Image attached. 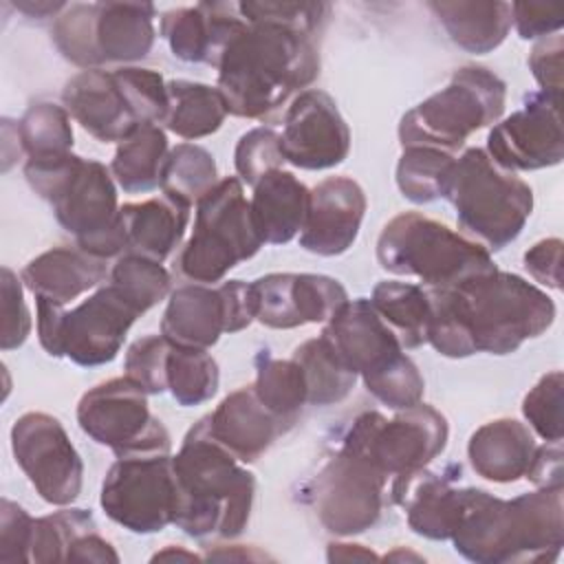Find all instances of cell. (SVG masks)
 <instances>
[{
    "instance_id": "obj_43",
    "label": "cell",
    "mask_w": 564,
    "mask_h": 564,
    "mask_svg": "<svg viewBox=\"0 0 564 564\" xmlns=\"http://www.w3.org/2000/svg\"><path fill=\"white\" fill-rule=\"evenodd\" d=\"M139 123H159L167 110V82L154 68L119 66L112 70Z\"/></svg>"
},
{
    "instance_id": "obj_39",
    "label": "cell",
    "mask_w": 564,
    "mask_h": 564,
    "mask_svg": "<svg viewBox=\"0 0 564 564\" xmlns=\"http://www.w3.org/2000/svg\"><path fill=\"white\" fill-rule=\"evenodd\" d=\"M167 392L183 408L209 401L220 381L216 359L203 348L170 344L167 355Z\"/></svg>"
},
{
    "instance_id": "obj_46",
    "label": "cell",
    "mask_w": 564,
    "mask_h": 564,
    "mask_svg": "<svg viewBox=\"0 0 564 564\" xmlns=\"http://www.w3.org/2000/svg\"><path fill=\"white\" fill-rule=\"evenodd\" d=\"M284 163L280 150V134L273 128H251L245 132L234 150V167L242 185H256L264 174L280 170Z\"/></svg>"
},
{
    "instance_id": "obj_2",
    "label": "cell",
    "mask_w": 564,
    "mask_h": 564,
    "mask_svg": "<svg viewBox=\"0 0 564 564\" xmlns=\"http://www.w3.org/2000/svg\"><path fill=\"white\" fill-rule=\"evenodd\" d=\"M216 68V88L229 115L262 121L317 79L319 53L311 35L273 22H247Z\"/></svg>"
},
{
    "instance_id": "obj_3",
    "label": "cell",
    "mask_w": 564,
    "mask_h": 564,
    "mask_svg": "<svg viewBox=\"0 0 564 564\" xmlns=\"http://www.w3.org/2000/svg\"><path fill=\"white\" fill-rule=\"evenodd\" d=\"M449 540L456 553L476 564L555 562L564 546V487H538L511 500L467 487Z\"/></svg>"
},
{
    "instance_id": "obj_48",
    "label": "cell",
    "mask_w": 564,
    "mask_h": 564,
    "mask_svg": "<svg viewBox=\"0 0 564 564\" xmlns=\"http://www.w3.org/2000/svg\"><path fill=\"white\" fill-rule=\"evenodd\" d=\"M364 386L377 401H381L390 410H405L410 405H416L421 403L425 392L423 375L408 355H403L394 366H390L386 372Z\"/></svg>"
},
{
    "instance_id": "obj_29",
    "label": "cell",
    "mask_w": 564,
    "mask_h": 564,
    "mask_svg": "<svg viewBox=\"0 0 564 564\" xmlns=\"http://www.w3.org/2000/svg\"><path fill=\"white\" fill-rule=\"evenodd\" d=\"M311 189L286 170L264 174L249 200L253 227L262 245H286L304 227Z\"/></svg>"
},
{
    "instance_id": "obj_15",
    "label": "cell",
    "mask_w": 564,
    "mask_h": 564,
    "mask_svg": "<svg viewBox=\"0 0 564 564\" xmlns=\"http://www.w3.org/2000/svg\"><path fill=\"white\" fill-rule=\"evenodd\" d=\"M256 322L251 282L223 280L212 284H181L170 293L161 319V335L185 348H212L220 335H231Z\"/></svg>"
},
{
    "instance_id": "obj_11",
    "label": "cell",
    "mask_w": 564,
    "mask_h": 564,
    "mask_svg": "<svg viewBox=\"0 0 564 564\" xmlns=\"http://www.w3.org/2000/svg\"><path fill=\"white\" fill-rule=\"evenodd\" d=\"M156 7L150 2H75L51 26L64 59L88 70L134 64L154 46Z\"/></svg>"
},
{
    "instance_id": "obj_40",
    "label": "cell",
    "mask_w": 564,
    "mask_h": 564,
    "mask_svg": "<svg viewBox=\"0 0 564 564\" xmlns=\"http://www.w3.org/2000/svg\"><path fill=\"white\" fill-rule=\"evenodd\" d=\"M18 141L26 159L64 154L73 150L70 115L64 106L53 101H35L20 117Z\"/></svg>"
},
{
    "instance_id": "obj_19",
    "label": "cell",
    "mask_w": 564,
    "mask_h": 564,
    "mask_svg": "<svg viewBox=\"0 0 564 564\" xmlns=\"http://www.w3.org/2000/svg\"><path fill=\"white\" fill-rule=\"evenodd\" d=\"M280 150L284 163L308 172L344 163L350 152V128L328 93L306 88L293 97L284 112Z\"/></svg>"
},
{
    "instance_id": "obj_30",
    "label": "cell",
    "mask_w": 564,
    "mask_h": 564,
    "mask_svg": "<svg viewBox=\"0 0 564 564\" xmlns=\"http://www.w3.org/2000/svg\"><path fill=\"white\" fill-rule=\"evenodd\" d=\"M189 220V207L163 196L121 205V231L126 253L165 262L181 245Z\"/></svg>"
},
{
    "instance_id": "obj_12",
    "label": "cell",
    "mask_w": 564,
    "mask_h": 564,
    "mask_svg": "<svg viewBox=\"0 0 564 564\" xmlns=\"http://www.w3.org/2000/svg\"><path fill=\"white\" fill-rule=\"evenodd\" d=\"M260 247L245 185L238 176H225L196 203L194 231L176 264L183 278L216 284L234 267L253 258Z\"/></svg>"
},
{
    "instance_id": "obj_7",
    "label": "cell",
    "mask_w": 564,
    "mask_h": 564,
    "mask_svg": "<svg viewBox=\"0 0 564 564\" xmlns=\"http://www.w3.org/2000/svg\"><path fill=\"white\" fill-rule=\"evenodd\" d=\"M377 262L388 273L419 278L425 289L454 286L496 267L480 242L421 212L397 214L383 225Z\"/></svg>"
},
{
    "instance_id": "obj_6",
    "label": "cell",
    "mask_w": 564,
    "mask_h": 564,
    "mask_svg": "<svg viewBox=\"0 0 564 564\" xmlns=\"http://www.w3.org/2000/svg\"><path fill=\"white\" fill-rule=\"evenodd\" d=\"M445 200L456 209L463 234L487 251L511 245L533 212L529 183L494 163L482 148H467L456 156Z\"/></svg>"
},
{
    "instance_id": "obj_27",
    "label": "cell",
    "mask_w": 564,
    "mask_h": 564,
    "mask_svg": "<svg viewBox=\"0 0 564 564\" xmlns=\"http://www.w3.org/2000/svg\"><path fill=\"white\" fill-rule=\"evenodd\" d=\"M24 286L40 300L66 306L99 289L110 278L108 260L79 247H53L35 256L20 273Z\"/></svg>"
},
{
    "instance_id": "obj_35",
    "label": "cell",
    "mask_w": 564,
    "mask_h": 564,
    "mask_svg": "<svg viewBox=\"0 0 564 564\" xmlns=\"http://www.w3.org/2000/svg\"><path fill=\"white\" fill-rule=\"evenodd\" d=\"M291 357L304 372L308 405L339 403L355 388L357 375L344 366L322 335L300 344Z\"/></svg>"
},
{
    "instance_id": "obj_47",
    "label": "cell",
    "mask_w": 564,
    "mask_h": 564,
    "mask_svg": "<svg viewBox=\"0 0 564 564\" xmlns=\"http://www.w3.org/2000/svg\"><path fill=\"white\" fill-rule=\"evenodd\" d=\"M170 341L163 335H143L130 344L123 359V375L148 394L167 392Z\"/></svg>"
},
{
    "instance_id": "obj_32",
    "label": "cell",
    "mask_w": 564,
    "mask_h": 564,
    "mask_svg": "<svg viewBox=\"0 0 564 564\" xmlns=\"http://www.w3.org/2000/svg\"><path fill=\"white\" fill-rule=\"evenodd\" d=\"M227 104L216 86L189 79L167 82V110L161 121L167 132L194 141L214 134L227 119Z\"/></svg>"
},
{
    "instance_id": "obj_1",
    "label": "cell",
    "mask_w": 564,
    "mask_h": 564,
    "mask_svg": "<svg viewBox=\"0 0 564 564\" xmlns=\"http://www.w3.org/2000/svg\"><path fill=\"white\" fill-rule=\"evenodd\" d=\"M427 344L449 359L516 352L527 339L546 333L557 313L546 291L498 267L454 286L427 289Z\"/></svg>"
},
{
    "instance_id": "obj_26",
    "label": "cell",
    "mask_w": 564,
    "mask_h": 564,
    "mask_svg": "<svg viewBox=\"0 0 564 564\" xmlns=\"http://www.w3.org/2000/svg\"><path fill=\"white\" fill-rule=\"evenodd\" d=\"M207 423L212 436L240 463H256L286 432V425L258 399L253 386L229 392L207 414Z\"/></svg>"
},
{
    "instance_id": "obj_4",
    "label": "cell",
    "mask_w": 564,
    "mask_h": 564,
    "mask_svg": "<svg viewBox=\"0 0 564 564\" xmlns=\"http://www.w3.org/2000/svg\"><path fill=\"white\" fill-rule=\"evenodd\" d=\"M176 482L174 524L189 538H238L251 518L256 478L209 432L207 414L172 456Z\"/></svg>"
},
{
    "instance_id": "obj_44",
    "label": "cell",
    "mask_w": 564,
    "mask_h": 564,
    "mask_svg": "<svg viewBox=\"0 0 564 564\" xmlns=\"http://www.w3.org/2000/svg\"><path fill=\"white\" fill-rule=\"evenodd\" d=\"M562 370H551L538 379V383L522 399V414L529 421L533 434L542 441L560 443L564 434L562 423Z\"/></svg>"
},
{
    "instance_id": "obj_41",
    "label": "cell",
    "mask_w": 564,
    "mask_h": 564,
    "mask_svg": "<svg viewBox=\"0 0 564 564\" xmlns=\"http://www.w3.org/2000/svg\"><path fill=\"white\" fill-rule=\"evenodd\" d=\"M93 529H97V524L88 509H59L35 518L31 562H66L73 542Z\"/></svg>"
},
{
    "instance_id": "obj_14",
    "label": "cell",
    "mask_w": 564,
    "mask_h": 564,
    "mask_svg": "<svg viewBox=\"0 0 564 564\" xmlns=\"http://www.w3.org/2000/svg\"><path fill=\"white\" fill-rule=\"evenodd\" d=\"M77 423L95 443L115 456L130 452H172V438L161 419L152 416L148 392L126 375L86 390L77 403Z\"/></svg>"
},
{
    "instance_id": "obj_31",
    "label": "cell",
    "mask_w": 564,
    "mask_h": 564,
    "mask_svg": "<svg viewBox=\"0 0 564 564\" xmlns=\"http://www.w3.org/2000/svg\"><path fill=\"white\" fill-rule=\"evenodd\" d=\"M427 7L438 18L447 37L474 55L496 51L511 29V2L458 0L430 2Z\"/></svg>"
},
{
    "instance_id": "obj_13",
    "label": "cell",
    "mask_w": 564,
    "mask_h": 564,
    "mask_svg": "<svg viewBox=\"0 0 564 564\" xmlns=\"http://www.w3.org/2000/svg\"><path fill=\"white\" fill-rule=\"evenodd\" d=\"M104 513L119 527L150 535L174 524L176 482L172 452H130L106 471L99 496Z\"/></svg>"
},
{
    "instance_id": "obj_38",
    "label": "cell",
    "mask_w": 564,
    "mask_h": 564,
    "mask_svg": "<svg viewBox=\"0 0 564 564\" xmlns=\"http://www.w3.org/2000/svg\"><path fill=\"white\" fill-rule=\"evenodd\" d=\"M218 181V167L209 150L196 143H178L167 154L161 189L167 198L192 207Z\"/></svg>"
},
{
    "instance_id": "obj_52",
    "label": "cell",
    "mask_w": 564,
    "mask_h": 564,
    "mask_svg": "<svg viewBox=\"0 0 564 564\" xmlns=\"http://www.w3.org/2000/svg\"><path fill=\"white\" fill-rule=\"evenodd\" d=\"M511 24L522 40H538L560 33L564 26V7L544 2H511Z\"/></svg>"
},
{
    "instance_id": "obj_55",
    "label": "cell",
    "mask_w": 564,
    "mask_h": 564,
    "mask_svg": "<svg viewBox=\"0 0 564 564\" xmlns=\"http://www.w3.org/2000/svg\"><path fill=\"white\" fill-rule=\"evenodd\" d=\"M66 562H112V564H117L119 555L112 549V544L108 540H104L97 533V529H93L73 542Z\"/></svg>"
},
{
    "instance_id": "obj_34",
    "label": "cell",
    "mask_w": 564,
    "mask_h": 564,
    "mask_svg": "<svg viewBox=\"0 0 564 564\" xmlns=\"http://www.w3.org/2000/svg\"><path fill=\"white\" fill-rule=\"evenodd\" d=\"M370 304L405 350L427 344L430 295L423 284L383 280L372 289Z\"/></svg>"
},
{
    "instance_id": "obj_8",
    "label": "cell",
    "mask_w": 564,
    "mask_h": 564,
    "mask_svg": "<svg viewBox=\"0 0 564 564\" xmlns=\"http://www.w3.org/2000/svg\"><path fill=\"white\" fill-rule=\"evenodd\" d=\"M505 104L507 84L487 66L465 64L401 117V148L425 145L456 154L474 132L500 121Z\"/></svg>"
},
{
    "instance_id": "obj_42",
    "label": "cell",
    "mask_w": 564,
    "mask_h": 564,
    "mask_svg": "<svg viewBox=\"0 0 564 564\" xmlns=\"http://www.w3.org/2000/svg\"><path fill=\"white\" fill-rule=\"evenodd\" d=\"M110 282L121 286L143 313L156 306L170 293V273L161 262L137 253H121L110 267Z\"/></svg>"
},
{
    "instance_id": "obj_10",
    "label": "cell",
    "mask_w": 564,
    "mask_h": 564,
    "mask_svg": "<svg viewBox=\"0 0 564 564\" xmlns=\"http://www.w3.org/2000/svg\"><path fill=\"white\" fill-rule=\"evenodd\" d=\"M390 476L377 465L366 445L359 414L341 436L337 452L311 482V505L319 524L339 538L372 529L388 502Z\"/></svg>"
},
{
    "instance_id": "obj_16",
    "label": "cell",
    "mask_w": 564,
    "mask_h": 564,
    "mask_svg": "<svg viewBox=\"0 0 564 564\" xmlns=\"http://www.w3.org/2000/svg\"><path fill=\"white\" fill-rule=\"evenodd\" d=\"M11 452L37 496L55 507L77 500L84 463L57 416L24 412L11 427Z\"/></svg>"
},
{
    "instance_id": "obj_56",
    "label": "cell",
    "mask_w": 564,
    "mask_h": 564,
    "mask_svg": "<svg viewBox=\"0 0 564 564\" xmlns=\"http://www.w3.org/2000/svg\"><path fill=\"white\" fill-rule=\"evenodd\" d=\"M326 557L333 562H350V560H379V555L364 544H348V542H330Z\"/></svg>"
},
{
    "instance_id": "obj_58",
    "label": "cell",
    "mask_w": 564,
    "mask_h": 564,
    "mask_svg": "<svg viewBox=\"0 0 564 564\" xmlns=\"http://www.w3.org/2000/svg\"><path fill=\"white\" fill-rule=\"evenodd\" d=\"M159 560H170V562H181V560H185V562H198V560H203L200 555H196V553H192V551H187V549H183V546H174V544H167L163 551H156L154 555H152V562H159Z\"/></svg>"
},
{
    "instance_id": "obj_21",
    "label": "cell",
    "mask_w": 564,
    "mask_h": 564,
    "mask_svg": "<svg viewBox=\"0 0 564 564\" xmlns=\"http://www.w3.org/2000/svg\"><path fill=\"white\" fill-rule=\"evenodd\" d=\"M319 335L364 383L386 372L405 355V348L368 297L346 300Z\"/></svg>"
},
{
    "instance_id": "obj_5",
    "label": "cell",
    "mask_w": 564,
    "mask_h": 564,
    "mask_svg": "<svg viewBox=\"0 0 564 564\" xmlns=\"http://www.w3.org/2000/svg\"><path fill=\"white\" fill-rule=\"evenodd\" d=\"M24 176L79 249L101 260L126 253L121 205L110 167L70 150L26 159Z\"/></svg>"
},
{
    "instance_id": "obj_50",
    "label": "cell",
    "mask_w": 564,
    "mask_h": 564,
    "mask_svg": "<svg viewBox=\"0 0 564 564\" xmlns=\"http://www.w3.org/2000/svg\"><path fill=\"white\" fill-rule=\"evenodd\" d=\"M35 518H31L18 502L2 498L0 502V562H31Z\"/></svg>"
},
{
    "instance_id": "obj_51",
    "label": "cell",
    "mask_w": 564,
    "mask_h": 564,
    "mask_svg": "<svg viewBox=\"0 0 564 564\" xmlns=\"http://www.w3.org/2000/svg\"><path fill=\"white\" fill-rule=\"evenodd\" d=\"M562 53L564 42L560 33L542 37L529 53V68L540 86V93L562 99Z\"/></svg>"
},
{
    "instance_id": "obj_18",
    "label": "cell",
    "mask_w": 564,
    "mask_h": 564,
    "mask_svg": "<svg viewBox=\"0 0 564 564\" xmlns=\"http://www.w3.org/2000/svg\"><path fill=\"white\" fill-rule=\"evenodd\" d=\"M485 152L509 172L557 165L564 159L560 99L540 90L529 93L520 110L491 126Z\"/></svg>"
},
{
    "instance_id": "obj_28",
    "label": "cell",
    "mask_w": 564,
    "mask_h": 564,
    "mask_svg": "<svg viewBox=\"0 0 564 564\" xmlns=\"http://www.w3.org/2000/svg\"><path fill=\"white\" fill-rule=\"evenodd\" d=\"M538 443L529 425L511 416L482 423L467 443L471 469L491 482H516L527 476Z\"/></svg>"
},
{
    "instance_id": "obj_25",
    "label": "cell",
    "mask_w": 564,
    "mask_h": 564,
    "mask_svg": "<svg viewBox=\"0 0 564 564\" xmlns=\"http://www.w3.org/2000/svg\"><path fill=\"white\" fill-rule=\"evenodd\" d=\"M62 101L68 115L101 143H121L141 126L112 70L88 68L73 75L62 88Z\"/></svg>"
},
{
    "instance_id": "obj_17",
    "label": "cell",
    "mask_w": 564,
    "mask_h": 564,
    "mask_svg": "<svg viewBox=\"0 0 564 564\" xmlns=\"http://www.w3.org/2000/svg\"><path fill=\"white\" fill-rule=\"evenodd\" d=\"M359 419L364 423L368 452L390 480L427 467L443 454L449 438L447 419L423 401L397 410L392 419H386L377 410L361 412Z\"/></svg>"
},
{
    "instance_id": "obj_57",
    "label": "cell",
    "mask_w": 564,
    "mask_h": 564,
    "mask_svg": "<svg viewBox=\"0 0 564 564\" xmlns=\"http://www.w3.org/2000/svg\"><path fill=\"white\" fill-rule=\"evenodd\" d=\"M66 7H68L66 2H48V0H37V2H33V0H18L15 2L18 11H22V13L31 15V18H40V20L48 18V15L57 18Z\"/></svg>"
},
{
    "instance_id": "obj_36",
    "label": "cell",
    "mask_w": 564,
    "mask_h": 564,
    "mask_svg": "<svg viewBox=\"0 0 564 564\" xmlns=\"http://www.w3.org/2000/svg\"><path fill=\"white\" fill-rule=\"evenodd\" d=\"M454 163L456 154L436 148H403L397 163V187L403 194V198L416 205L445 198Z\"/></svg>"
},
{
    "instance_id": "obj_53",
    "label": "cell",
    "mask_w": 564,
    "mask_h": 564,
    "mask_svg": "<svg viewBox=\"0 0 564 564\" xmlns=\"http://www.w3.org/2000/svg\"><path fill=\"white\" fill-rule=\"evenodd\" d=\"M527 273L542 286L560 291L562 286V240L544 238L529 247L522 256Z\"/></svg>"
},
{
    "instance_id": "obj_23",
    "label": "cell",
    "mask_w": 564,
    "mask_h": 564,
    "mask_svg": "<svg viewBox=\"0 0 564 564\" xmlns=\"http://www.w3.org/2000/svg\"><path fill=\"white\" fill-rule=\"evenodd\" d=\"M460 474L430 471L427 467L390 480L388 500L405 509L408 527L427 540H449L465 509L467 487H456Z\"/></svg>"
},
{
    "instance_id": "obj_37",
    "label": "cell",
    "mask_w": 564,
    "mask_h": 564,
    "mask_svg": "<svg viewBox=\"0 0 564 564\" xmlns=\"http://www.w3.org/2000/svg\"><path fill=\"white\" fill-rule=\"evenodd\" d=\"M264 408L280 419L286 430L297 421L306 399V379L300 364L291 359L260 357L256 381L251 383Z\"/></svg>"
},
{
    "instance_id": "obj_45",
    "label": "cell",
    "mask_w": 564,
    "mask_h": 564,
    "mask_svg": "<svg viewBox=\"0 0 564 564\" xmlns=\"http://www.w3.org/2000/svg\"><path fill=\"white\" fill-rule=\"evenodd\" d=\"M238 7L247 22H273L311 37L322 29V24L330 13V4L326 2L247 0V2H238Z\"/></svg>"
},
{
    "instance_id": "obj_22",
    "label": "cell",
    "mask_w": 564,
    "mask_h": 564,
    "mask_svg": "<svg viewBox=\"0 0 564 564\" xmlns=\"http://www.w3.org/2000/svg\"><path fill=\"white\" fill-rule=\"evenodd\" d=\"M368 200L364 187L350 176H328L311 189L300 247L333 258L346 253L359 236Z\"/></svg>"
},
{
    "instance_id": "obj_24",
    "label": "cell",
    "mask_w": 564,
    "mask_h": 564,
    "mask_svg": "<svg viewBox=\"0 0 564 564\" xmlns=\"http://www.w3.org/2000/svg\"><path fill=\"white\" fill-rule=\"evenodd\" d=\"M245 24L238 2H198L165 11L159 31L176 59L216 68L225 46Z\"/></svg>"
},
{
    "instance_id": "obj_49",
    "label": "cell",
    "mask_w": 564,
    "mask_h": 564,
    "mask_svg": "<svg viewBox=\"0 0 564 564\" xmlns=\"http://www.w3.org/2000/svg\"><path fill=\"white\" fill-rule=\"evenodd\" d=\"M2 333L0 348L15 350L31 335V313L24 302V282L9 267H2Z\"/></svg>"
},
{
    "instance_id": "obj_9",
    "label": "cell",
    "mask_w": 564,
    "mask_h": 564,
    "mask_svg": "<svg viewBox=\"0 0 564 564\" xmlns=\"http://www.w3.org/2000/svg\"><path fill=\"white\" fill-rule=\"evenodd\" d=\"M37 339L51 357H66L77 366L112 361L137 317L139 304L115 282H104L77 306L66 308L35 297Z\"/></svg>"
},
{
    "instance_id": "obj_20",
    "label": "cell",
    "mask_w": 564,
    "mask_h": 564,
    "mask_svg": "<svg viewBox=\"0 0 564 564\" xmlns=\"http://www.w3.org/2000/svg\"><path fill=\"white\" fill-rule=\"evenodd\" d=\"M251 289L256 322L275 330L324 324L348 300L344 284L322 273H267Z\"/></svg>"
},
{
    "instance_id": "obj_54",
    "label": "cell",
    "mask_w": 564,
    "mask_h": 564,
    "mask_svg": "<svg viewBox=\"0 0 564 564\" xmlns=\"http://www.w3.org/2000/svg\"><path fill=\"white\" fill-rule=\"evenodd\" d=\"M562 441L538 445L535 456L527 469V480L535 487H557L562 485Z\"/></svg>"
},
{
    "instance_id": "obj_33",
    "label": "cell",
    "mask_w": 564,
    "mask_h": 564,
    "mask_svg": "<svg viewBox=\"0 0 564 564\" xmlns=\"http://www.w3.org/2000/svg\"><path fill=\"white\" fill-rule=\"evenodd\" d=\"M170 154L167 134L159 123L139 126L123 139L110 161L115 183L128 194H143L161 187L163 167Z\"/></svg>"
}]
</instances>
